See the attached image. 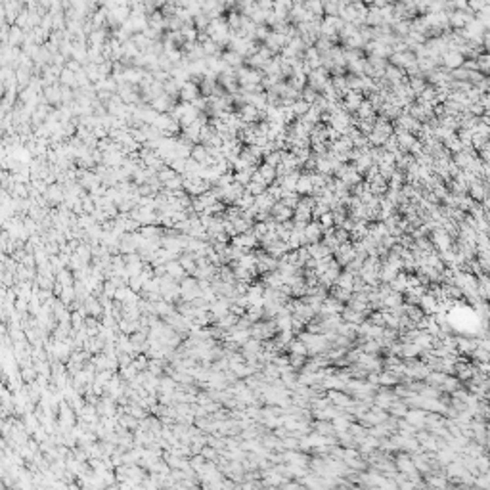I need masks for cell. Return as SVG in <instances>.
<instances>
[{
    "instance_id": "1",
    "label": "cell",
    "mask_w": 490,
    "mask_h": 490,
    "mask_svg": "<svg viewBox=\"0 0 490 490\" xmlns=\"http://www.w3.org/2000/svg\"><path fill=\"white\" fill-rule=\"evenodd\" d=\"M307 83L309 87H312L316 92H322V88L330 83V71L324 69V67H316L307 75Z\"/></svg>"
},
{
    "instance_id": "2",
    "label": "cell",
    "mask_w": 490,
    "mask_h": 490,
    "mask_svg": "<svg viewBox=\"0 0 490 490\" xmlns=\"http://www.w3.org/2000/svg\"><path fill=\"white\" fill-rule=\"evenodd\" d=\"M328 396H330V402L341 408V410H348L355 404V398L348 393H345L343 389H332V391H328Z\"/></svg>"
},
{
    "instance_id": "3",
    "label": "cell",
    "mask_w": 490,
    "mask_h": 490,
    "mask_svg": "<svg viewBox=\"0 0 490 490\" xmlns=\"http://www.w3.org/2000/svg\"><path fill=\"white\" fill-rule=\"evenodd\" d=\"M322 226L318 224L316 221H310L307 222V226L303 228V232H301V236H303V245H310V243H316V241H320L322 239Z\"/></svg>"
},
{
    "instance_id": "4",
    "label": "cell",
    "mask_w": 490,
    "mask_h": 490,
    "mask_svg": "<svg viewBox=\"0 0 490 490\" xmlns=\"http://www.w3.org/2000/svg\"><path fill=\"white\" fill-rule=\"evenodd\" d=\"M431 243L437 245L439 253H441V251H446V249L452 247V236L444 228L439 226V228L431 230Z\"/></svg>"
},
{
    "instance_id": "5",
    "label": "cell",
    "mask_w": 490,
    "mask_h": 490,
    "mask_svg": "<svg viewBox=\"0 0 490 490\" xmlns=\"http://www.w3.org/2000/svg\"><path fill=\"white\" fill-rule=\"evenodd\" d=\"M343 305L345 303H341L339 299H335L333 295H328L324 301H322V305H320V310H318L316 316H330V314H341V310H343Z\"/></svg>"
},
{
    "instance_id": "6",
    "label": "cell",
    "mask_w": 490,
    "mask_h": 490,
    "mask_svg": "<svg viewBox=\"0 0 490 490\" xmlns=\"http://www.w3.org/2000/svg\"><path fill=\"white\" fill-rule=\"evenodd\" d=\"M355 257H356V249L350 241L341 243L339 247H337V251H335V262H337L339 266H347Z\"/></svg>"
},
{
    "instance_id": "7",
    "label": "cell",
    "mask_w": 490,
    "mask_h": 490,
    "mask_svg": "<svg viewBox=\"0 0 490 490\" xmlns=\"http://www.w3.org/2000/svg\"><path fill=\"white\" fill-rule=\"evenodd\" d=\"M178 96H180L182 102L186 103H192L194 100H198L199 96H201V92H199V85L196 83V80H186L184 85L180 87V90H178Z\"/></svg>"
},
{
    "instance_id": "8",
    "label": "cell",
    "mask_w": 490,
    "mask_h": 490,
    "mask_svg": "<svg viewBox=\"0 0 490 490\" xmlns=\"http://www.w3.org/2000/svg\"><path fill=\"white\" fill-rule=\"evenodd\" d=\"M362 102H364V94L360 90H347V92L343 94V103H341V105H343V110L348 111V113H350V111L355 113V111L360 107Z\"/></svg>"
},
{
    "instance_id": "9",
    "label": "cell",
    "mask_w": 490,
    "mask_h": 490,
    "mask_svg": "<svg viewBox=\"0 0 490 490\" xmlns=\"http://www.w3.org/2000/svg\"><path fill=\"white\" fill-rule=\"evenodd\" d=\"M464 60H466V56L461 54V52H458V50H446V52L441 56V64H443L448 71L461 67Z\"/></svg>"
},
{
    "instance_id": "10",
    "label": "cell",
    "mask_w": 490,
    "mask_h": 490,
    "mask_svg": "<svg viewBox=\"0 0 490 490\" xmlns=\"http://www.w3.org/2000/svg\"><path fill=\"white\" fill-rule=\"evenodd\" d=\"M389 60H391V64L396 65V67H400V69H406V67H410V65L416 64V56H414L412 50L393 52V54L389 56Z\"/></svg>"
},
{
    "instance_id": "11",
    "label": "cell",
    "mask_w": 490,
    "mask_h": 490,
    "mask_svg": "<svg viewBox=\"0 0 490 490\" xmlns=\"http://www.w3.org/2000/svg\"><path fill=\"white\" fill-rule=\"evenodd\" d=\"M259 243V239L255 237V234L249 230V232H243V234H237V236L232 237V245L239 247L241 251H251L255 245Z\"/></svg>"
},
{
    "instance_id": "12",
    "label": "cell",
    "mask_w": 490,
    "mask_h": 490,
    "mask_svg": "<svg viewBox=\"0 0 490 490\" xmlns=\"http://www.w3.org/2000/svg\"><path fill=\"white\" fill-rule=\"evenodd\" d=\"M237 115H239V119L243 121L245 125H257L261 121V111L257 110L255 105H251V103H243L239 107V111H237Z\"/></svg>"
},
{
    "instance_id": "13",
    "label": "cell",
    "mask_w": 490,
    "mask_h": 490,
    "mask_svg": "<svg viewBox=\"0 0 490 490\" xmlns=\"http://www.w3.org/2000/svg\"><path fill=\"white\" fill-rule=\"evenodd\" d=\"M418 307L421 309V312L423 314H429V316H433L437 310H439V299H437L433 293H423L421 295V299H419Z\"/></svg>"
},
{
    "instance_id": "14",
    "label": "cell",
    "mask_w": 490,
    "mask_h": 490,
    "mask_svg": "<svg viewBox=\"0 0 490 490\" xmlns=\"http://www.w3.org/2000/svg\"><path fill=\"white\" fill-rule=\"evenodd\" d=\"M270 216H272V219H274L276 222L291 221V219H293V209H291V207L284 205L282 201H276V203L272 205V209H270Z\"/></svg>"
},
{
    "instance_id": "15",
    "label": "cell",
    "mask_w": 490,
    "mask_h": 490,
    "mask_svg": "<svg viewBox=\"0 0 490 490\" xmlns=\"http://www.w3.org/2000/svg\"><path fill=\"white\" fill-rule=\"evenodd\" d=\"M425 416L427 412L423 410V408H414V410L408 408V412L404 414V419H406L408 423H412L416 429H423V427H425Z\"/></svg>"
},
{
    "instance_id": "16",
    "label": "cell",
    "mask_w": 490,
    "mask_h": 490,
    "mask_svg": "<svg viewBox=\"0 0 490 490\" xmlns=\"http://www.w3.org/2000/svg\"><path fill=\"white\" fill-rule=\"evenodd\" d=\"M295 192L299 194L301 198H305V196H312V194H314L312 180H310V173H301L299 174V180H297Z\"/></svg>"
},
{
    "instance_id": "17",
    "label": "cell",
    "mask_w": 490,
    "mask_h": 490,
    "mask_svg": "<svg viewBox=\"0 0 490 490\" xmlns=\"http://www.w3.org/2000/svg\"><path fill=\"white\" fill-rule=\"evenodd\" d=\"M282 458H285V461L289 464V466H295V467H309V456H305V454H301V452L293 450V452H284V456Z\"/></svg>"
},
{
    "instance_id": "18",
    "label": "cell",
    "mask_w": 490,
    "mask_h": 490,
    "mask_svg": "<svg viewBox=\"0 0 490 490\" xmlns=\"http://www.w3.org/2000/svg\"><path fill=\"white\" fill-rule=\"evenodd\" d=\"M395 136H396V142H398V148L402 151H408L412 148V144L418 140V136L408 132V130H396L395 128Z\"/></svg>"
},
{
    "instance_id": "19",
    "label": "cell",
    "mask_w": 490,
    "mask_h": 490,
    "mask_svg": "<svg viewBox=\"0 0 490 490\" xmlns=\"http://www.w3.org/2000/svg\"><path fill=\"white\" fill-rule=\"evenodd\" d=\"M477 348V339L471 337H456V350L461 355H471Z\"/></svg>"
},
{
    "instance_id": "20",
    "label": "cell",
    "mask_w": 490,
    "mask_h": 490,
    "mask_svg": "<svg viewBox=\"0 0 490 490\" xmlns=\"http://www.w3.org/2000/svg\"><path fill=\"white\" fill-rule=\"evenodd\" d=\"M221 58L224 60V64L228 65V67H232V69H237V67H241V65L245 64L243 56L236 54L234 50H226L224 54H221Z\"/></svg>"
},
{
    "instance_id": "21",
    "label": "cell",
    "mask_w": 490,
    "mask_h": 490,
    "mask_svg": "<svg viewBox=\"0 0 490 490\" xmlns=\"http://www.w3.org/2000/svg\"><path fill=\"white\" fill-rule=\"evenodd\" d=\"M257 174H259L268 186L272 184V182H276V176H278L276 167H270V165H266V163H262V165L257 167Z\"/></svg>"
},
{
    "instance_id": "22",
    "label": "cell",
    "mask_w": 490,
    "mask_h": 490,
    "mask_svg": "<svg viewBox=\"0 0 490 490\" xmlns=\"http://www.w3.org/2000/svg\"><path fill=\"white\" fill-rule=\"evenodd\" d=\"M389 287L393 289V291H398V293H404L406 289H408V274H404V272H398L391 282H389Z\"/></svg>"
},
{
    "instance_id": "23",
    "label": "cell",
    "mask_w": 490,
    "mask_h": 490,
    "mask_svg": "<svg viewBox=\"0 0 490 490\" xmlns=\"http://www.w3.org/2000/svg\"><path fill=\"white\" fill-rule=\"evenodd\" d=\"M312 429H314V433H318V435H324V437L335 435L333 423H332V421H328V419H318L316 423L312 425Z\"/></svg>"
},
{
    "instance_id": "24",
    "label": "cell",
    "mask_w": 490,
    "mask_h": 490,
    "mask_svg": "<svg viewBox=\"0 0 490 490\" xmlns=\"http://www.w3.org/2000/svg\"><path fill=\"white\" fill-rule=\"evenodd\" d=\"M398 381H400V377L393 372H389V370H385V372L379 370V373H377V385H381V387H393Z\"/></svg>"
},
{
    "instance_id": "25",
    "label": "cell",
    "mask_w": 490,
    "mask_h": 490,
    "mask_svg": "<svg viewBox=\"0 0 490 490\" xmlns=\"http://www.w3.org/2000/svg\"><path fill=\"white\" fill-rule=\"evenodd\" d=\"M245 316L249 318L251 322H259V320L264 316V307H262V305H247Z\"/></svg>"
},
{
    "instance_id": "26",
    "label": "cell",
    "mask_w": 490,
    "mask_h": 490,
    "mask_svg": "<svg viewBox=\"0 0 490 490\" xmlns=\"http://www.w3.org/2000/svg\"><path fill=\"white\" fill-rule=\"evenodd\" d=\"M305 8L309 10L312 16L324 17V2L322 0H305Z\"/></svg>"
},
{
    "instance_id": "27",
    "label": "cell",
    "mask_w": 490,
    "mask_h": 490,
    "mask_svg": "<svg viewBox=\"0 0 490 490\" xmlns=\"http://www.w3.org/2000/svg\"><path fill=\"white\" fill-rule=\"evenodd\" d=\"M419 355H421V348H419L416 343H402V352H400V356H404L406 360L418 358Z\"/></svg>"
},
{
    "instance_id": "28",
    "label": "cell",
    "mask_w": 490,
    "mask_h": 490,
    "mask_svg": "<svg viewBox=\"0 0 490 490\" xmlns=\"http://www.w3.org/2000/svg\"><path fill=\"white\" fill-rule=\"evenodd\" d=\"M355 274H350V272H343V274H339L337 276V282H335V285H339V287H343V289H348V291H352V284H355Z\"/></svg>"
},
{
    "instance_id": "29",
    "label": "cell",
    "mask_w": 490,
    "mask_h": 490,
    "mask_svg": "<svg viewBox=\"0 0 490 490\" xmlns=\"http://www.w3.org/2000/svg\"><path fill=\"white\" fill-rule=\"evenodd\" d=\"M255 203V196H251L249 192H243L239 198L236 199V203L234 205L237 207V209H241V211H245V209H249V207Z\"/></svg>"
},
{
    "instance_id": "30",
    "label": "cell",
    "mask_w": 490,
    "mask_h": 490,
    "mask_svg": "<svg viewBox=\"0 0 490 490\" xmlns=\"http://www.w3.org/2000/svg\"><path fill=\"white\" fill-rule=\"evenodd\" d=\"M287 350H289L291 355H303V356L309 355V348H307V345L301 339H293L291 343L287 345Z\"/></svg>"
},
{
    "instance_id": "31",
    "label": "cell",
    "mask_w": 490,
    "mask_h": 490,
    "mask_svg": "<svg viewBox=\"0 0 490 490\" xmlns=\"http://www.w3.org/2000/svg\"><path fill=\"white\" fill-rule=\"evenodd\" d=\"M387 412H391V416H393V418H404V414L408 412V406L404 404V400H400V402H398V398H396L395 402L389 406Z\"/></svg>"
},
{
    "instance_id": "32",
    "label": "cell",
    "mask_w": 490,
    "mask_h": 490,
    "mask_svg": "<svg viewBox=\"0 0 490 490\" xmlns=\"http://www.w3.org/2000/svg\"><path fill=\"white\" fill-rule=\"evenodd\" d=\"M309 107H310V103H307L305 100H301V98L291 103V110H293V113H295V117H297V119L303 117V115L309 111Z\"/></svg>"
},
{
    "instance_id": "33",
    "label": "cell",
    "mask_w": 490,
    "mask_h": 490,
    "mask_svg": "<svg viewBox=\"0 0 490 490\" xmlns=\"http://www.w3.org/2000/svg\"><path fill=\"white\" fill-rule=\"evenodd\" d=\"M318 96H320V92H316L312 87H305L301 90V100H305L307 103H314L318 100Z\"/></svg>"
},
{
    "instance_id": "34",
    "label": "cell",
    "mask_w": 490,
    "mask_h": 490,
    "mask_svg": "<svg viewBox=\"0 0 490 490\" xmlns=\"http://www.w3.org/2000/svg\"><path fill=\"white\" fill-rule=\"evenodd\" d=\"M332 295L335 297V299H339L341 303H347V301L350 299V297H352V291H348V289H343V287H339V285H333Z\"/></svg>"
},
{
    "instance_id": "35",
    "label": "cell",
    "mask_w": 490,
    "mask_h": 490,
    "mask_svg": "<svg viewBox=\"0 0 490 490\" xmlns=\"http://www.w3.org/2000/svg\"><path fill=\"white\" fill-rule=\"evenodd\" d=\"M268 33H270V29H268V25H257V29H255V33H253V40L255 42H264L266 40V37H268Z\"/></svg>"
},
{
    "instance_id": "36",
    "label": "cell",
    "mask_w": 490,
    "mask_h": 490,
    "mask_svg": "<svg viewBox=\"0 0 490 490\" xmlns=\"http://www.w3.org/2000/svg\"><path fill=\"white\" fill-rule=\"evenodd\" d=\"M287 360H289V366H291L293 370H295V368H303V366H305V362H307V356H303V355H291V352H289Z\"/></svg>"
},
{
    "instance_id": "37",
    "label": "cell",
    "mask_w": 490,
    "mask_h": 490,
    "mask_svg": "<svg viewBox=\"0 0 490 490\" xmlns=\"http://www.w3.org/2000/svg\"><path fill=\"white\" fill-rule=\"evenodd\" d=\"M467 6H469V10H471L473 14H477L479 10L488 6V0H467Z\"/></svg>"
},
{
    "instance_id": "38",
    "label": "cell",
    "mask_w": 490,
    "mask_h": 490,
    "mask_svg": "<svg viewBox=\"0 0 490 490\" xmlns=\"http://www.w3.org/2000/svg\"><path fill=\"white\" fill-rule=\"evenodd\" d=\"M257 6L262 10H272L274 8V0H259L257 2Z\"/></svg>"
}]
</instances>
